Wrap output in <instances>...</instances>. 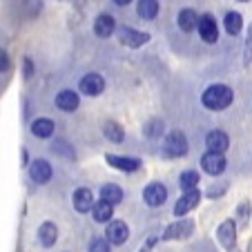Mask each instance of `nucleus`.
Here are the masks:
<instances>
[{
	"instance_id": "39448f33",
	"label": "nucleus",
	"mask_w": 252,
	"mask_h": 252,
	"mask_svg": "<svg viewBox=\"0 0 252 252\" xmlns=\"http://www.w3.org/2000/svg\"><path fill=\"white\" fill-rule=\"evenodd\" d=\"M78 90L85 96H98V94H103V90H105V78L100 76V74H96V71H90V74H85V76L78 81Z\"/></svg>"
},
{
	"instance_id": "412c9836",
	"label": "nucleus",
	"mask_w": 252,
	"mask_h": 252,
	"mask_svg": "<svg viewBox=\"0 0 252 252\" xmlns=\"http://www.w3.org/2000/svg\"><path fill=\"white\" fill-rule=\"evenodd\" d=\"M92 214H94V221H98V223H110L114 217V205L105 203V201H96Z\"/></svg>"
},
{
	"instance_id": "4be33fe9",
	"label": "nucleus",
	"mask_w": 252,
	"mask_h": 252,
	"mask_svg": "<svg viewBox=\"0 0 252 252\" xmlns=\"http://www.w3.org/2000/svg\"><path fill=\"white\" fill-rule=\"evenodd\" d=\"M103 134H105V138L112 141V143H123V138H125V129L121 127L116 121H105L103 123Z\"/></svg>"
},
{
	"instance_id": "f3484780",
	"label": "nucleus",
	"mask_w": 252,
	"mask_h": 252,
	"mask_svg": "<svg viewBox=\"0 0 252 252\" xmlns=\"http://www.w3.org/2000/svg\"><path fill=\"white\" fill-rule=\"evenodd\" d=\"M78 105H81V98H78L76 92L63 90L61 94L56 96V107L63 112H74V110H78Z\"/></svg>"
},
{
	"instance_id": "72a5a7b5",
	"label": "nucleus",
	"mask_w": 252,
	"mask_h": 252,
	"mask_svg": "<svg viewBox=\"0 0 252 252\" xmlns=\"http://www.w3.org/2000/svg\"><path fill=\"white\" fill-rule=\"evenodd\" d=\"M248 252H252V239H250V243H248Z\"/></svg>"
},
{
	"instance_id": "4468645a",
	"label": "nucleus",
	"mask_w": 252,
	"mask_h": 252,
	"mask_svg": "<svg viewBox=\"0 0 252 252\" xmlns=\"http://www.w3.org/2000/svg\"><path fill=\"white\" fill-rule=\"evenodd\" d=\"M199 36L210 45L219 40V25H217V20H214L210 14H205L199 18Z\"/></svg>"
},
{
	"instance_id": "5701e85b",
	"label": "nucleus",
	"mask_w": 252,
	"mask_h": 252,
	"mask_svg": "<svg viewBox=\"0 0 252 252\" xmlns=\"http://www.w3.org/2000/svg\"><path fill=\"white\" fill-rule=\"evenodd\" d=\"M136 11L143 20H154L158 14V0H138Z\"/></svg>"
},
{
	"instance_id": "f8f14e48",
	"label": "nucleus",
	"mask_w": 252,
	"mask_h": 252,
	"mask_svg": "<svg viewBox=\"0 0 252 252\" xmlns=\"http://www.w3.org/2000/svg\"><path fill=\"white\" fill-rule=\"evenodd\" d=\"M52 165H49L45 158H36L33 163H29V176H32L33 183H38V186H43V183L52 181Z\"/></svg>"
},
{
	"instance_id": "ddd939ff",
	"label": "nucleus",
	"mask_w": 252,
	"mask_h": 252,
	"mask_svg": "<svg viewBox=\"0 0 252 252\" xmlns=\"http://www.w3.org/2000/svg\"><path fill=\"white\" fill-rule=\"evenodd\" d=\"M105 161H107V165H110V167H116V170L127 172V174L141 170V165H143L138 158H134V157H121V154H107V157H105Z\"/></svg>"
},
{
	"instance_id": "7ed1b4c3",
	"label": "nucleus",
	"mask_w": 252,
	"mask_h": 252,
	"mask_svg": "<svg viewBox=\"0 0 252 252\" xmlns=\"http://www.w3.org/2000/svg\"><path fill=\"white\" fill-rule=\"evenodd\" d=\"M194 232V221L192 219H181L174 221L165 228L163 232V241H181V239H190Z\"/></svg>"
},
{
	"instance_id": "c756f323",
	"label": "nucleus",
	"mask_w": 252,
	"mask_h": 252,
	"mask_svg": "<svg viewBox=\"0 0 252 252\" xmlns=\"http://www.w3.org/2000/svg\"><path fill=\"white\" fill-rule=\"evenodd\" d=\"M161 132H163L161 121H152V123H150V127H145V134H148L150 138H157Z\"/></svg>"
},
{
	"instance_id": "2f4dec72",
	"label": "nucleus",
	"mask_w": 252,
	"mask_h": 252,
	"mask_svg": "<svg viewBox=\"0 0 252 252\" xmlns=\"http://www.w3.org/2000/svg\"><path fill=\"white\" fill-rule=\"evenodd\" d=\"M33 74V65H32V58H25V76L32 78Z\"/></svg>"
},
{
	"instance_id": "b1692460",
	"label": "nucleus",
	"mask_w": 252,
	"mask_h": 252,
	"mask_svg": "<svg viewBox=\"0 0 252 252\" xmlns=\"http://www.w3.org/2000/svg\"><path fill=\"white\" fill-rule=\"evenodd\" d=\"M32 134L38 138H49L54 134V121L52 119H36L32 123Z\"/></svg>"
},
{
	"instance_id": "423d86ee",
	"label": "nucleus",
	"mask_w": 252,
	"mask_h": 252,
	"mask_svg": "<svg viewBox=\"0 0 252 252\" xmlns=\"http://www.w3.org/2000/svg\"><path fill=\"white\" fill-rule=\"evenodd\" d=\"M199 203H201L199 188H196V190H190V192H183L181 199L176 201V205H174V217L176 219H181V217H186L188 212H192Z\"/></svg>"
},
{
	"instance_id": "20e7f679",
	"label": "nucleus",
	"mask_w": 252,
	"mask_h": 252,
	"mask_svg": "<svg viewBox=\"0 0 252 252\" xmlns=\"http://www.w3.org/2000/svg\"><path fill=\"white\" fill-rule=\"evenodd\" d=\"M105 239L112 243V246H123L125 241L129 239V228L125 221H119V219H112L105 228Z\"/></svg>"
},
{
	"instance_id": "0eeeda50",
	"label": "nucleus",
	"mask_w": 252,
	"mask_h": 252,
	"mask_svg": "<svg viewBox=\"0 0 252 252\" xmlns=\"http://www.w3.org/2000/svg\"><path fill=\"white\" fill-rule=\"evenodd\" d=\"M119 40L123 45H127L129 49H138L141 45H145L150 40V33L138 32V29H134V27H121L119 29Z\"/></svg>"
},
{
	"instance_id": "f704fd0d",
	"label": "nucleus",
	"mask_w": 252,
	"mask_h": 252,
	"mask_svg": "<svg viewBox=\"0 0 252 252\" xmlns=\"http://www.w3.org/2000/svg\"><path fill=\"white\" fill-rule=\"evenodd\" d=\"M241 2H248V0H241Z\"/></svg>"
},
{
	"instance_id": "bb28decb",
	"label": "nucleus",
	"mask_w": 252,
	"mask_h": 252,
	"mask_svg": "<svg viewBox=\"0 0 252 252\" xmlns=\"http://www.w3.org/2000/svg\"><path fill=\"white\" fill-rule=\"evenodd\" d=\"M87 252H112V243L105 237H96V239H92Z\"/></svg>"
},
{
	"instance_id": "f03ea898",
	"label": "nucleus",
	"mask_w": 252,
	"mask_h": 252,
	"mask_svg": "<svg viewBox=\"0 0 252 252\" xmlns=\"http://www.w3.org/2000/svg\"><path fill=\"white\" fill-rule=\"evenodd\" d=\"M190 145H188V138L183 132H170L165 136V143H163V152L167 154L170 158H179L186 157Z\"/></svg>"
},
{
	"instance_id": "c85d7f7f",
	"label": "nucleus",
	"mask_w": 252,
	"mask_h": 252,
	"mask_svg": "<svg viewBox=\"0 0 252 252\" xmlns=\"http://www.w3.org/2000/svg\"><path fill=\"white\" fill-rule=\"evenodd\" d=\"M252 63V25L248 29V38H246V52H243V65H250Z\"/></svg>"
},
{
	"instance_id": "9d476101",
	"label": "nucleus",
	"mask_w": 252,
	"mask_h": 252,
	"mask_svg": "<svg viewBox=\"0 0 252 252\" xmlns=\"http://www.w3.org/2000/svg\"><path fill=\"white\" fill-rule=\"evenodd\" d=\"M71 203H74V210L81 214H87L94 210L96 201H94V192L90 190V188H78L76 192H74V196H71Z\"/></svg>"
},
{
	"instance_id": "cd10ccee",
	"label": "nucleus",
	"mask_w": 252,
	"mask_h": 252,
	"mask_svg": "<svg viewBox=\"0 0 252 252\" xmlns=\"http://www.w3.org/2000/svg\"><path fill=\"white\" fill-rule=\"evenodd\" d=\"M237 217H239V225L248 223V219H250V203H248V201H241V205H239V210H237Z\"/></svg>"
},
{
	"instance_id": "6e6552de",
	"label": "nucleus",
	"mask_w": 252,
	"mask_h": 252,
	"mask_svg": "<svg viewBox=\"0 0 252 252\" xmlns=\"http://www.w3.org/2000/svg\"><path fill=\"white\" fill-rule=\"evenodd\" d=\"M143 201L150 205V208H161L167 201V188L163 183H150L145 190H143Z\"/></svg>"
},
{
	"instance_id": "dca6fc26",
	"label": "nucleus",
	"mask_w": 252,
	"mask_h": 252,
	"mask_svg": "<svg viewBox=\"0 0 252 252\" xmlns=\"http://www.w3.org/2000/svg\"><path fill=\"white\" fill-rule=\"evenodd\" d=\"M114 32H116V20L110 14H100L94 20V33L98 38H110Z\"/></svg>"
},
{
	"instance_id": "1a4fd4ad",
	"label": "nucleus",
	"mask_w": 252,
	"mask_h": 252,
	"mask_svg": "<svg viewBox=\"0 0 252 252\" xmlns=\"http://www.w3.org/2000/svg\"><path fill=\"white\" fill-rule=\"evenodd\" d=\"M217 239H219V243L225 250L237 248V223H234V219H225L223 223L217 228Z\"/></svg>"
},
{
	"instance_id": "f257e3e1",
	"label": "nucleus",
	"mask_w": 252,
	"mask_h": 252,
	"mask_svg": "<svg viewBox=\"0 0 252 252\" xmlns=\"http://www.w3.org/2000/svg\"><path fill=\"white\" fill-rule=\"evenodd\" d=\"M234 100V92L230 90L228 85H210L208 90L203 92L201 96V103H203L205 110H212V112H221V110H228L230 103Z\"/></svg>"
},
{
	"instance_id": "2eb2a0df",
	"label": "nucleus",
	"mask_w": 252,
	"mask_h": 252,
	"mask_svg": "<svg viewBox=\"0 0 252 252\" xmlns=\"http://www.w3.org/2000/svg\"><path fill=\"white\" fill-rule=\"evenodd\" d=\"M205 148L208 152H217V154H223L225 150L230 148V138L223 129H212V132L205 136Z\"/></svg>"
},
{
	"instance_id": "a878e982",
	"label": "nucleus",
	"mask_w": 252,
	"mask_h": 252,
	"mask_svg": "<svg viewBox=\"0 0 252 252\" xmlns=\"http://www.w3.org/2000/svg\"><path fill=\"white\" fill-rule=\"evenodd\" d=\"M223 25H225V32H228L230 36H237V33L241 32V27H243L241 14H237V11H230V14H225Z\"/></svg>"
},
{
	"instance_id": "6ab92c4d",
	"label": "nucleus",
	"mask_w": 252,
	"mask_h": 252,
	"mask_svg": "<svg viewBox=\"0 0 252 252\" xmlns=\"http://www.w3.org/2000/svg\"><path fill=\"white\" fill-rule=\"evenodd\" d=\"M100 201H105V203H110V205H119L121 201H123V190H121V186H116V183H105V186L100 188Z\"/></svg>"
},
{
	"instance_id": "9b49d317",
	"label": "nucleus",
	"mask_w": 252,
	"mask_h": 252,
	"mask_svg": "<svg viewBox=\"0 0 252 252\" xmlns=\"http://www.w3.org/2000/svg\"><path fill=\"white\" fill-rule=\"evenodd\" d=\"M201 167H203L205 174L219 176V174H223V170H225V157L223 154H217V152H205L203 157H201Z\"/></svg>"
},
{
	"instance_id": "aec40b11",
	"label": "nucleus",
	"mask_w": 252,
	"mask_h": 252,
	"mask_svg": "<svg viewBox=\"0 0 252 252\" xmlns=\"http://www.w3.org/2000/svg\"><path fill=\"white\" fill-rule=\"evenodd\" d=\"M176 23H179V27L183 32H194L199 27V14L194 9H181L179 16H176Z\"/></svg>"
},
{
	"instance_id": "a211bd4d",
	"label": "nucleus",
	"mask_w": 252,
	"mask_h": 252,
	"mask_svg": "<svg viewBox=\"0 0 252 252\" xmlns=\"http://www.w3.org/2000/svg\"><path fill=\"white\" fill-rule=\"evenodd\" d=\"M38 241L43 243V248H52L58 241V225L52 221H45L38 228Z\"/></svg>"
},
{
	"instance_id": "7c9ffc66",
	"label": "nucleus",
	"mask_w": 252,
	"mask_h": 252,
	"mask_svg": "<svg viewBox=\"0 0 252 252\" xmlns=\"http://www.w3.org/2000/svg\"><path fill=\"white\" fill-rule=\"evenodd\" d=\"M11 67V58H9V54L5 52V49L0 47V71H7Z\"/></svg>"
},
{
	"instance_id": "393cba45",
	"label": "nucleus",
	"mask_w": 252,
	"mask_h": 252,
	"mask_svg": "<svg viewBox=\"0 0 252 252\" xmlns=\"http://www.w3.org/2000/svg\"><path fill=\"white\" fill-rule=\"evenodd\" d=\"M199 179H201V174L196 170H186L181 176H179V186H181L186 192L196 190V188H199Z\"/></svg>"
},
{
	"instance_id": "473e14b6",
	"label": "nucleus",
	"mask_w": 252,
	"mask_h": 252,
	"mask_svg": "<svg viewBox=\"0 0 252 252\" xmlns=\"http://www.w3.org/2000/svg\"><path fill=\"white\" fill-rule=\"evenodd\" d=\"M114 2H116V5H119V7H125V5H129L132 0H114Z\"/></svg>"
}]
</instances>
